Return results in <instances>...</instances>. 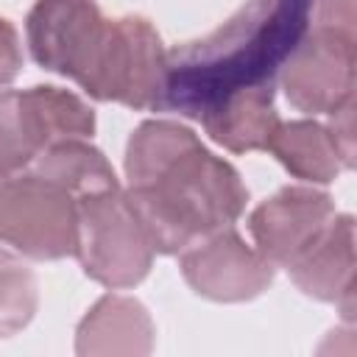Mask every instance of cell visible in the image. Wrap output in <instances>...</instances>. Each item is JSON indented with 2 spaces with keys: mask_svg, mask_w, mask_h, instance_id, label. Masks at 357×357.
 Segmentation results:
<instances>
[{
  "mask_svg": "<svg viewBox=\"0 0 357 357\" xmlns=\"http://www.w3.org/2000/svg\"><path fill=\"white\" fill-rule=\"evenodd\" d=\"M3 178H8V173H3V170H0V181H3Z\"/></svg>",
  "mask_w": 357,
  "mask_h": 357,
  "instance_id": "20",
  "label": "cell"
},
{
  "mask_svg": "<svg viewBox=\"0 0 357 357\" xmlns=\"http://www.w3.org/2000/svg\"><path fill=\"white\" fill-rule=\"evenodd\" d=\"M296 287L318 301L340 307L343 318H354V218L332 215L324 231L287 265Z\"/></svg>",
  "mask_w": 357,
  "mask_h": 357,
  "instance_id": "10",
  "label": "cell"
},
{
  "mask_svg": "<svg viewBox=\"0 0 357 357\" xmlns=\"http://www.w3.org/2000/svg\"><path fill=\"white\" fill-rule=\"evenodd\" d=\"M265 151H271L296 178L304 181L329 184L343 170V159L329 128L315 120H279Z\"/></svg>",
  "mask_w": 357,
  "mask_h": 357,
  "instance_id": "14",
  "label": "cell"
},
{
  "mask_svg": "<svg viewBox=\"0 0 357 357\" xmlns=\"http://www.w3.org/2000/svg\"><path fill=\"white\" fill-rule=\"evenodd\" d=\"M279 78L290 106L329 114L354 95V31L315 22L282 64Z\"/></svg>",
  "mask_w": 357,
  "mask_h": 357,
  "instance_id": "7",
  "label": "cell"
},
{
  "mask_svg": "<svg viewBox=\"0 0 357 357\" xmlns=\"http://www.w3.org/2000/svg\"><path fill=\"white\" fill-rule=\"evenodd\" d=\"M332 215L335 204L329 192L312 187H284L251 212L248 231L257 251L273 268H287L324 231Z\"/></svg>",
  "mask_w": 357,
  "mask_h": 357,
  "instance_id": "9",
  "label": "cell"
},
{
  "mask_svg": "<svg viewBox=\"0 0 357 357\" xmlns=\"http://www.w3.org/2000/svg\"><path fill=\"white\" fill-rule=\"evenodd\" d=\"M126 178L123 195L159 254H178L234 226L248 201L237 170L173 120H148L131 134Z\"/></svg>",
  "mask_w": 357,
  "mask_h": 357,
  "instance_id": "1",
  "label": "cell"
},
{
  "mask_svg": "<svg viewBox=\"0 0 357 357\" xmlns=\"http://www.w3.org/2000/svg\"><path fill=\"white\" fill-rule=\"evenodd\" d=\"M312 8L315 0H248L209 36L170 50L159 112L198 120L226 92L273 86L307 33Z\"/></svg>",
  "mask_w": 357,
  "mask_h": 357,
  "instance_id": "2",
  "label": "cell"
},
{
  "mask_svg": "<svg viewBox=\"0 0 357 357\" xmlns=\"http://www.w3.org/2000/svg\"><path fill=\"white\" fill-rule=\"evenodd\" d=\"M33 162H36L33 173L64 187L75 201L98 195V192L120 190L112 165L86 139H61L45 148Z\"/></svg>",
  "mask_w": 357,
  "mask_h": 357,
  "instance_id": "15",
  "label": "cell"
},
{
  "mask_svg": "<svg viewBox=\"0 0 357 357\" xmlns=\"http://www.w3.org/2000/svg\"><path fill=\"white\" fill-rule=\"evenodd\" d=\"M36 159V148L28 139L17 92H0V170L14 176Z\"/></svg>",
  "mask_w": 357,
  "mask_h": 357,
  "instance_id": "17",
  "label": "cell"
},
{
  "mask_svg": "<svg viewBox=\"0 0 357 357\" xmlns=\"http://www.w3.org/2000/svg\"><path fill=\"white\" fill-rule=\"evenodd\" d=\"M75 257L89 279L120 290L139 284L153 262V245L131 212L123 190L78 198Z\"/></svg>",
  "mask_w": 357,
  "mask_h": 357,
  "instance_id": "3",
  "label": "cell"
},
{
  "mask_svg": "<svg viewBox=\"0 0 357 357\" xmlns=\"http://www.w3.org/2000/svg\"><path fill=\"white\" fill-rule=\"evenodd\" d=\"M75 198L39 173H14L0 181V243L31 259L75 254Z\"/></svg>",
  "mask_w": 357,
  "mask_h": 357,
  "instance_id": "4",
  "label": "cell"
},
{
  "mask_svg": "<svg viewBox=\"0 0 357 357\" xmlns=\"http://www.w3.org/2000/svg\"><path fill=\"white\" fill-rule=\"evenodd\" d=\"M22 67V53H20V36L8 20L0 17V86L11 84Z\"/></svg>",
  "mask_w": 357,
  "mask_h": 357,
  "instance_id": "19",
  "label": "cell"
},
{
  "mask_svg": "<svg viewBox=\"0 0 357 357\" xmlns=\"http://www.w3.org/2000/svg\"><path fill=\"white\" fill-rule=\"evenodd\" d=\"M329 134L340 151L343 167H354V95L329 112Z\"/></svg>",
  "mask_w": 357,
  "mask_h": 357,
  "instance_id": "18",
  "label": "cell"
},
{
  "mask_svg": "<svg viewBox=\"0 0 357 357\" xmlns=\"http://www.w3.org/2000/svg\"><path fill=\"white\" fill-rule=\"evenodd\" d=\"M109 20L95 0H39L28 14V47L39 67L75 81L81 89L89 84Z\"/></svg>",
  "mask_w": 357,
  "mask_h": 357,
  "instance_id": "6",
  "label": "cell"
},
{
  "mask_svg": "<svg viewBox=\"0 0 357 357\" xmlns=\"http://www.w3.org/2000/svg\"><path fill=\"white\" fill-rule=\"evenodd\" d=\"M153 321L131 298L109 293L78 324L75 351L81 357H145L153 351Z\"/></svg>",
  "mask_w": 357,
  "mask_h": 357,
  "instance_id": "11",
  "label": "cell"
},
{
  "mask_svg": "<svg viewBox=\"0 0 357 357\" xmlns=\"http://www.w3.org/2000/svg\"><path fill=\"white\" fill-rule=\"evenodd\" d=\"M17 100L36 156L61 139H86L95 134V112L67 89L31 86L17 92Z\"/></svg>",
  "mask_w": 357,
  "mask_h": 357,
  "instance_id": "13",
  "label": "cell"
},
{
  "mask_svg": "<svg viewBox=\"0 0 357 357\" xmlns=\"http://www.w3.org/2000/svg\"><path fill=\"white\" fill-rule=\"evenodd\" d=\"M206 134L231 153L265 151L271 134L279 126L273 109V86H245L226 92L209 103L201 117Z\"/></svg>",
  "mask_w": 357,
  "mask_h": 357,
  "instance_id": "12",
  "label": "cell"
},
{
  "mask_svg": "<svg viewBox=\"0 0 357 357\" xmlns=\"http://www.w3.org/2000/svg\"><path fill=\"white\" fill-rule=\"evenodd\" d=\"M184 282L209 301L237 304L265 293L273 282V265L229 226L201 237L181 251Z\"/></svg>",
  "mask_w": 357,
  "mask_h": 357,
  "instance_id": "8",
  "label": "cell"
},
{
  "mask_svg": "<svg viewBox=\"0 0 357 357\" xmlns=\"http://www.w3.org/2000/svg\"><path fill=\"white\" fill-rule=\"evenodd\" d=\"M39 290L31 268L0 243V337L25 329L36 312Z\"/></svg>",
  "mask_w": 357,
  "mask_h": 357,
  "instance_id": "16",
  "label": "cell"
},
{
  "mask_svg": "<svg viewBox=\"0 0 357 357\" xmlns=\"http://www.w3.org/2000/svg\"><path fill=\"white\" fill-rule=\"evenodd\" d=\"M167 73V50L145 17L109 20L100 61L89 86L95 100H114L131 109H159Z\"/></svg>",
  "mask_w": 357,
  "mask_h": 357,
  "instance_id": "5",
  "label": "cell"
}]
</instances>
